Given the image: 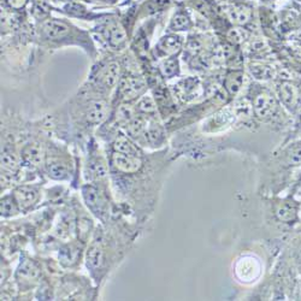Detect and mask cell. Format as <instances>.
Masks as SVG:
<instances>
[{"mask_svg":"<svg viewBox=\"0 0 301 301\" xmlns=\"http://www.w3.org/2000/svg\"><path fill=\"white\" fill-rule=\"evenodd\" d=\"M118 87H120V96L124 102H130V100L138 98L146 90L144 82L136 76H124L120 78Z\"/></svg>","mask_w":301,"mask_h":301,"instance_id":"6da1fadb","label":"cell"},{"mask_svg":"<svg viewBox=\"0 0 301 301\" xmlns=\"http://www.w3.org/2000/svg\"><path fill=\"white\" fill-rule=\"evenodd\" d=\"M41 32L47 39L53 41L63 40V38L70 34V26L66 22L59 20H46L41 26Z\"/></svg>","mask_w":301,"mask_h":301,"instance_id":"7a4b0ae2","label":"cell"},{"mask_svg":"<svg viewBox=\"0 0 301 301\" xmlns=\"http://www.w3.org/2000/svg\"><path fill=\"white\" fill-rule=\"evenodd\" d=\"M277 108V102L275 98L270 93L262 92L256 96L253 102V110L256 117L259 118H268L275 114Z\"/></svg>","mask_w":301,"mask_h":301,"instance_id":"3957f363","label":"cell"},{"mask_svg":"<svg viewBox=\"0 0 301 301\" xmlns=\"http://www.w3.org/2000/svg\"><path fill=\"white\" fill-rule=\"evenodd\" d=\"M84 198L88 208L93 214H96L98 217H102L105 214L106 202L98 188L94 186H86L84 188Z\"/></svg>","mask_w":301,"mask_h":301,"instance_id":"277c9868","label":"cell"},{"mask_svg":"<svg viewBox=\"0 0 301 301\" xmlns=\"http://www.w3.org/2000/svg\"><path fill=\"white\" fill-rule=\"evenodd\" d=\"M112 164L116 168L117 170L122 171L126 174H132L136 172L142 166V160L138 156H130V154H123V153L114 152L112 154Z\"/></svg>","mask_w":301,"mask_h":301,"instance_id":"5b68a950","label":"cell"},{"mask_svg":"<svg viewBox=\"0 0 301 301\" xmlns=\"http://www.w3.org/2000/svg\"><path fill=\"white\" fill-rule=\"evenodd\" d=\"M104 38L108 40V45L118 48V47L124 45L126 40V34L124 28L120 22L112 20L105 26L104 29Z\"/></svg>","mask_w":301,"mask_h":301,"instance_id":"8992f818","label":"cell"},{"mask_svg":"<svg viewBox=\"0 0 301 301\" xmlns=\"http://www.w3.org/2000/svg\"><path fill=\"white\" fill-rule=\"evenodd\" d=\"M184 40L180 35L177 34H169L165 35L158 41L156 46V51L160 56H174L181 50Z\"/></svg>","mask_w":301,"mask_h":301,"instance_id":"52a82bcc","label":"cell"},{"mask_svg":"<svg viewBox=\"0 0 301 301\" xmlns=\"http://www.w3.org/2000/svg\"><path fill=\"white\" fill-rule=\"evenodd\" d=\"M14 196L20 208L26 210L36 202L38 196H39V192L34 186H20L14 190Z\"/></svg>","mask_w":301,"mask_h":301,"instance_id":"ba28073f","label":"cell"},{"mask_svg":"<svg viewBox=\"0 0 301 301\" xmlns=\"http://www.w3.org/2000/svg\"><path fill=\"white\" fill-rule=\"evenodd\" d=\"M120 80V66L116 63H111L105 68H102V72L98 75V81L105 90H112L117 84Z\"/></svg>","mask_w":301,"mask_h":301,"instance_id":"9c48e42d","label":"cell"},{"mask_svg":"<svg viewBox=\"0 0 301 301\" xmlns=\"http://www.w3.org/2000/svg\"><path fill=\"white\" fill-rule=\"evenodd\" d=\"M20 158H22L23 163L29 166H38L41 164L44 159V150L42 147L39 144H28L26 147H23L22 152H20Z\"/></svg>","mask_w":301,"mask_h":301,"instance_id":"30bf717a","label":"cell"},{"mask_svg":"<svg viewBox=\"0 0 301 301\" xmlns=\"http://www.w3.org/2000/svg\"><path fill=\"white\" fill-rule=\"evenodd\" d=\"M148 124L150 122L146 116H135L130 122L126 124V132L129 138H135V140H141Z\"/></svg>","mask_w":301,"mask_h":301,"instance_id":"8fae6325","label":"cell"},{"mask_svg":"<svg viewBox=\"0 0 301 301\" xmlns=\"http://www.w3.org/2000/svg\"><path fill=\"white\" fill-rule=\"evenodd\" d=\"M106 114H108V106L104 102L98 100V102H93L88 106L87 111H86V120L88 123L98 124L105 120Z\"/></svg>","mask_w":301,"mask_h":301,"instance_id":"7c38bea8","label":"cell"},{"mask_svg":"<svg viewBox=\"0 0 301 301\" xmlns=\"http://www.w3.org/2000/svg\"><path fill=\"white\" fill-rule=\"evenodd\" d=\"M276 216L281 222L290 223L298 218V208L293 202H281L276 206Z\"/></svg>","mask_w":301,"mask_h":301,"instance_id":"4fadbf2b","label":"cell"},{"mask_svg":"<svg viewBox=\"0 0 301 301\" xmlns=\"http://www.w3.org/2000/svg\"><path fill=\"white\" fill-rule=\"evenodd\" d=\"M114 152L123 153V154L138 156V157H140V150L138 148V146H135V144L132 142L130 138L124 136V135L117 136L114 142Z\"/></svg>","mask_w":301,"mask_h":301,"instance_id":"5bb4252c","label":"cell"},{"mask_svg":"<svg viewBox=\"0 0 301 301\" xmlns=\"http://www.w3.org/2000/svg\"><path fill=\"white\" fill-rule=\"evenodd\" d=\"M46 169L52 178L62 180L68 175L66 164L62 163L57 158H48L46 162Z\"/></svg>","mask_w":301,"mask_h":301,"instance_id":"9a60e30c","label":"cell"},{"mask_svg":"<svg viewBox=\"0 0 301 301\" xmlns=\"http://www.w3.org/2000/svg\"><path fill=\"white\" fill-rule=\"evenodd\" d=\"M280 98H281L282 102L288 108H292L296 104L298 100V92L295 90V87L289 82H284V84H281L280 87Z\"/></svg>","mask_w":301,"mask_h":301,"instance_id":"2e32d148","label":"cell"},{"mask_svg":"<svg viewBox=\"0 0 301 301\" xmlns=\"http://www.w3.org/2000/svg\"><path fill=\"white\" fill-rule=\"evenodd\" d=\"M192 26V20L190 18L187 14L184 12V11H177V12L174 14L172 20L170 22V30L172 32H184V30H188Z\"/></svg>","mask_w":301,"mask_h":301,"instance_id":"e0dca14e","label":"cell"},{"mask_svg":"<svg viewBox=\"0 0 301 301\" xmlns=\"http://www.w3.org/2000/svg\"><path fill=\"white\" fill-rule=\"evenodd\" d=\"M250 14H252L250 8L244 6V5H238V6L232 8V10L229 11L230 20L238 26L246 24L250 18Z\"/></svg>","mask_w":301,"mask_h":301,"instance_id":"ac0fdd59","label":"cell"},{"mask_svg":"<svg viewBox=\"0 0 301 301\" xmlns=\"http://www.w3.org/2000/svg\"><path fill=\"white\" fill-rule=\"evenodd\" d=\"M163 130L159 126V124L154 122H150L148 126H147L146 132H144V136L141 138H144V142L150 144H157L163 140Z\"/></svg>","mask_w":301,"mask_h":301,"instance_id":"d6986e66","label":"cell"},{"mask_svg":"<svg viewBox=\"0 0 301 301\" xmlns=\"http://www.w3.org/2000/svg\"><path fill=\"white\" fill-rule=\"evenodd\" d=\"M242 81L244 75L242 72H230L229 75L226 76L224 84H226V90H228L230 96H234V94L238 92V90H240L241 86H242Z\"/></svg>","mask_w":301,"mask_h":301,"instance_id":"ffe728a7","label":"cell"},{"mask_svg":"<svg viewBox=\"0 0 301 301\" xmlns=\"http://www.w3.org/2000/svg\"><path fill=\"white\" fill-rule=\"evenodd\" d=\"M178 68L180 66H178V60H177V58L171 56V57L166 58L165 60L162 62L159 69H160L162 75H163L165 78H171L178 74Z\"/></svg>","mask_w":301,"mask_h":301,"instance_id":"44dd1931","label":"cell"},{"mask_svg":"<svg viewBox=\"0 0 301 301\" xmlns=\"http://www.w3.org/2000/svg\"><path fill=\"white\" fill-rule=\"evenodd\" d=\"M18 212V204L14 196H4L2 199V216L11 217Z\"/></svg>","mask_w":301,"mask_h":301,"instance_id":"7402d4cb","label":"cell"},{"mask_svg":"<svg viewBox=\"0 0 301 301\" xmlns=\"http://www.w3.org/2000/svg\"><path fill=\"white\" fill-rule=\"evenodd\" d=\"M157 110V106H156L154 100L150 98V96H144L138 100L136 105V111L140 112L142 114H154Z\"/></svg>","mask_w":301,"mask_h":301,"instance_id":"603a6c76","label":"cell"},{"mask_svg":"<svg viewBox=\"0 0 301 301\" xmlns=\"http://www.w3.org/2000/svg\"><path fill=\"white\" fill-rule=\"evenodd\" d=\"M102 262V250L100 248L99 244H93L88 252V268H98Z\"/></svg>","mask_w":301,"mask_h":301,"instance_id":"cb8c5ba5","label":"cell"},{"mask_svg":"<svg viewBox=\"0 0 301 301\" xmlns=\"http://www.w3.org/2000/svg\"><path fill=\"white\" fill-rule=\"evenodd\" d=\"M87 174L90 178H100V177H104L106 175V168L105 165L99 162L98 159H94L88 164Z\"/></svg>","mask_w":301,"mask_h":301,"instance_id":"d4e9b609","label":"cell"},{"mask_svg":"<svg viewBox=\"0 0 301 301\" xmlns=\"http://www.w3.org/2000/svg\"><path fill=\"white\" fill-rule=\"evenodd\" d=\"M135 117V110L132 108L130 105H120V108L117 111V120L122 124H126L129 123L132 118Z\"/></svg>","mask_w":301,"mask_h":301,"instance_id":"484cf974","label":"cell"},{"mask_svg":"<svg viewBox=\"0 0 301 301\" xmlns=\"http://www.w3.org/2000/svg\"><path fill=\"white\" fill-rule=\"evenodd\" d=\"M17 160L14 150H11L8 147H4L2 152V165L5 170H14L16 166Z\"/></svg>","mask_w":301,"mask_h":301,"instance_id":"4316f807","label":"cell"},{"mask_svg":"<svg viewBox=\"0 0 301 301\" xmlns=\"http://www.w3.org/2000/svg\"><path fill=\"white\" fill-rule=\"evenodd\" d=\"M8 5L14 8H20L22 6H24V4L28 0H8Z\"/></svg>","mask_w":301,"mask_h":301,"instance_id":"83f0119b","label":"cell"},{"mask_svg":"<svg viewBox=\"0 0 301 301\" xmlns=\"http://www.w3.org/2000/svg\"><path fill=\"white\" fill-rule=\"evenodd\" d=\"M294 256H295V259H296V260L301 264V241L296 244V246H295Z\"/></svg>","mask_w":301,"mask_h":301,"instance_id":"f1b7e54d","label":"cell"},{"mask_svg":"<svg viewBox=\"0 0 301 301\" xmlns=\"http://www.w3.org/2000/svg\"><path fill=\"white\" fill-rule=\"evenodd\" d=\"M87 2H90V0H87Z\"/></svg>","mask_w":301,"mask_h":301,"instance_id":"f546056e","label":"cell"}]
</instances>
